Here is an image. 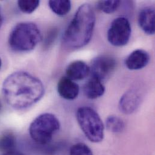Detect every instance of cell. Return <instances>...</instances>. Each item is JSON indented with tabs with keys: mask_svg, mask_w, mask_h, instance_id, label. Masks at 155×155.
<instances>
[{
	"mask_svg": "<svg viewBox=\"0 0 155 155\" xmlns=\"http://www.w3.org/2000/svg\"><path fill=\"white\" fill-rule=\"evenodd\" d=\"M2 23V13H1V9L0 7V28L1 27Z\"/></svg>",
	"mask_w": 155,
	"mask_h": 155,
	"instance_id": "obj_21",
	"label": "cell"
},
{
	"mask_svg": "<svg viewBox=\"0 0 155 155\" xmlns=\"http://www.w3.org/2000/svg\"><path fill=\"white\" fill-rule=\"evenodd\" d=\"M2 155H24L19 152H17L16 150L12 151V152H7V153H5Z\"/></svg>",
	"mask_w": 155,
	"mask_h": 155,
	"instance_id": "obj_20",
	"label": "cell"
},
{
	"mask_svg": "<svg viewBox=\"0 0 155 155\" xmlns=\"http://www.w3.org/2000/svg\"><path fill=\"white\" fill-rule=\"evenodd\" d=\"M141 102L140 93L134 89L125 92L119 101V109L124 114H131L139 107Z\"/></svg>",
	"mask_w": 155,
	"mask_h": 155,
	"instance_id": "obj_8",
	"label": "cell"
},
{
	"mask_svg": "<svg viewBox=\"0 0 155 155\" xmlns=\"http://www.w3.org/2000/svg\"><path fill=\"white\" fill-rule=\"evenodd\" d=\"M1 65H2V62H1V59H0V68H1Z\"/></svg>",
	"mask_w": 155,
	"mask_h": 155,
	"instance_id": "obj_22",
	"label": "cell"
},
{
	"mask_svg": "<svg viewBox=\"0 0 155 155\" xmlns=\"http://www.w3.org/2000/svg\"><path fill=\"white\" fill-rule=\"evenodd\" d=\"M76 118L82 132L91 142L98 143L103 141L104 126L94 109L87 106L79 107L76 112Z\"/></svg>",
	"mask_w": 155,
	"mask_h": 155,
	"instance_id": "obj_4",
	"label": "cell"
},
{
	"mask_svg": "<svg viewBox=\"0 0 155 155\" xmlns=\"http://www.w3.org/2000/svg\"><path fill=\"white\" fill-rule=\"evenodd\" d=\"M150 61V55L145 50L138 49L127 58L125 64L130 70H139L146 67Z\"/></svg>",
	"mask_w": 155,
	"mask_h": 155,
	"instance_id": "obj_9",
	"label": "cell"
},
{
	"mask_svg": "<svg viewBox=\"0 0 155 155\" xmlns=\"http://www.w3.org/2000/svg\"><path fill=\"white\" fill-rule=\"evenodd\" d=\"M138 24L143 31L149 35L155 31V12L152 7H146L141 10L138 15Z\"/></svg>",
	"mask_w": 155,
	"mask_h": 155,
	"instance_id": "obj_11",
	"label": "cell"
},
{
	"mask_svg": "<svg viewBox=\"0 0 155 155\" xmlns=\"http://www.w3.org/2000/svg\"><path fill=\"white\" fill-rule=\"evenodd\" d=\"M106 126L107 129L115 134L122 132L125 127L123 120L118 116L111 115L107 117L106 120Z\"/></svg>",
	"mask_w": 155,
	"mask_h": 155,
	"instance_id": "obj_15",
	"label": "cell"
},
{
	"mask_svg": "<svg viewBox=\"0 0 155 155\" xmlns=\"http://www.w3.org/2000/svg\"><path fill=\"white\" fill-rule=\"evenodd\" d=\"M2 92L6 103L18 110H25L38 103L45 92L42 82L24 71H17L4 80Z\"/></svg>",
	"mask_w": 155,
	"mask_h": 155,
	"instance_id": "obj_1",
	"label": "cell"
},
{
	"mask_svg": "<svg viewBox=\"0 0 155 155\" xmlns=\"http://www.w3.org/2000/svg\"><path fill=\"white\" fill-rule=\"evenodd\" d=\"M80 91L79 86L67 77L61 78L58 83V92L59 95L68 100L76 99Z\"/></svg>",
	"mask_w": 155,
	"mask_h": 155,
	"instance_id": "obj_10",
	"label": "cell"
},
{
	"mask_svg": "<svg viewBox=\"0 0 155 155\" xmlns=\"http://www.w3.org/2000/svg\"><path fill=\"white\" fill-rule=\"evenodd\" d=\"M40 1L37 0H25V1H18V7L24 13H33L39 5Z\"/></svg>",
	"mask_w": 155,
	"mask_h": 155,
	"instance_id": "obj_18",
	"label": "cell"
},
{
	"mask_svg": "<svg viewBox=\"0 0 155 155\" xmlns=\"http://www.w3.org/2000/svg\"><path fill=\"white\" fill-rule=\"evenodd\" d=\"M16 139L12 133H6L0 137V152L4 153L15 150Z\"/></svg>",
	"mask_w": 155,
	"mask_h": 155,
	"instance_id": "obj_16",
	"label": "cell"
},
{
	"mask_svg": "<svg viewBox=\"0 0 155 155\" xmlns=\"http://www.w3.org/2000/svg\"><path fill=\"white\" fill-rule=\"evenodd\" d=\"M121 1L118 0L99 1L97 2V7L105 13L110 14L115 12L119 7Z\"/></svg>",
	"mask_w": 155,
	"mask_h": 155,
	"instance_id": "obj_17",
	"label": "cell"
},
{
	"mask_svg": "<svg viewBox=\"0 0 155 155\" xmlns=\"http://www.w3.org/2000/svg\"><path fill=\"white\" fill-rule=\"evenodd\" d=\"M89 73V67L82 61H76L71 62L66 69L67 77L73 81L83 80Z\"/></svg>",
	"mask_w": 155,
	"mask_h": 155,
	"instance_id": "obj_12",
	"label": "cell"
},
{
	"mask_svg": "<svg viewBox=\"0 0 155 155\" xmlns=\"http://www.w3.org/2000/svg\"><path fill=\"white\" fill-rule=\"evenodd\" d=\"M60 127V122L54 115L45 113L39 115L32 121L29 127V134L34 141L44 145L52 140Z\"/></svg>",
	"mask_w": 155,
	"mask_h": 155,
	"instance_id": "obj_5",
	"label": "cell"
},
{
	"mask_svg": "<svg viewBox=\"0 0 155 155\" xmlns=\"http://www.w3.org/2000/svg\"><path fill=\"white\" fill-rule=\"evenodd\" d=\"M105 92V87L102 81L97 78L91 77L84 84L83 92L86 98L94 100L103 96Z\"/></svg>",
	"mask_w": 155,
	"mask_h": 155,
	"instance_id": "obj_13",
	"label": "cell"
},
{
	"mask_svg": "<svg viewBox=\"0 0 155 155\" xmlns=\"http://www.w3.org/2000/svg\"><path fill=\"white\" fill-rule=\"evenodd\" d=\"M131 33L132 28L129 19L125 17H118L110 24L107 31V40L114 46H124L129 42Z\"/></svg>",
	"mask_w": 155,
	"mask_h": 155,
	"instance_id": "obj_6",
	"label": "cell"
},
{
	"mask_svg": "<svg viewBox=\"0 0 155 155\" xmlns=\"http://www.w3.org/2000/svg\"><path fill=\"white\" fill-rule=\"evenodd\" d=\"M42 39L38 26L32 22H21L12 30L8 44L10 48L17 52H27L33 50Z\"/></svg>",
	"mask_w": 155,
	"mask_h": 155,
	"instance_id": "obj_3",
	"label": "cell"
},
{
	"mask_svg": "<svg viewBox=\"0 0 155 155\" xmlns=\"http://www.w3.org/2000/svg\"><path fill=\"white\" fill-rule=\"evenodd\" d=\"M96 17L89 4L79 7L63 36L64 44L68 48L78 49L86 45L92 36Z\"/></svg>",
	"mask_w": 155,
	"mask_h": 155,
	"instance_id": "obj_2",
	"label": "cell"
},
{
	"mask_svg": "<svg viewBox=\"0 0 155 155\" xmlns=\"http://www.w3.org/2000/svg\"><path fill=\"white\" fill-rule=\"evenodd\" d=\"M117 62L115 59L107 55L98 56L93 59L90 68V73L93 78L101 81L110 78L115 70Z\"/></svg>",
	"mask_w": 155,
	"mask_h": 155,
	"instance_id": "obj_7",
	"label": "cell"
},
{
	"mask_svg": "<svg viewBox=\"0 0 155 155\" xmlns=\"http://www.w3.org/2000/svg\"><path fill=\"white\" fill-rule=\"evenodd\" d=\"M1 107H2V106H1V102H0V110H1Z\"/></svg>",
	"mask_w": 155,
	"mask_h": 155,
	"instance_id": "obj_23",
	"label": "cell"
},
{
	"mask_svg": "<svg viewBox=\"0 0 155 155\" xmlns=\"http://www.w3.org/2000/svg\"><path fill=\"white\" fill-rule=\"evenodd\" d=\"M70 155H93V153L86 144L79 143L74 144L71 147Z\"/></svg>",
	"mask_w": 155,
	"mask_h": 155,
	"instance_id": "obj_19",
	"label": "cell"
},
{
	"mask_svg": "<svg viewBox=\"0 0 155 155\" xmlns=\"http://www.w3.org/2000/svg\"><path fill=\"white\" fill-rule=\"evenodd\" d=\"M49 7L57 15L63 16L67 15L71 8V2L68 0L49 1Z\"/></svg>",
	"mask_w": 155,
	"mask_h": 155,
	"instance_id": "obj_14",
	"label": "cell"
}]
</instances>
